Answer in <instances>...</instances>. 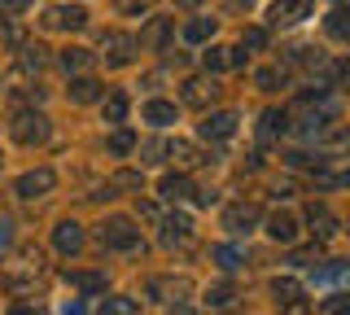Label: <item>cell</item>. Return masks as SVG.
Here are the masks:
<instances>
[{"label":"cell","mask_w":350,"mask_h":315,"mask_svg":"<svg viewBox=\"0 0 350 315\" xmlns=\"http://www.w3.org/2000/svg\"><path fill=\"white\" fill-rule=\"evenodd\" d=\"M145 293H149V298H158V302H171V298L184 302L193 293V280L189 276H153L149 285H145Z\"/></svg>","instance_id":"ba28073f"},{"label":"cell","mask_w":350,"mask_h":315,"mask_svg":"<svg viewBox=\"0 0 350 315\" xmlns=\"http://www.w3.org/2000/svg\"><path fill=\"white\" fill-rule=\"evenodd\" d=\"M315 14V0H271L267 5V23L271 27H298Z\"/></svg>","instance_id":"5b68a950"},{"label":"cell","mask_w":350,"mask_h":315,"mask_svg":"<svg viewBox=\"0 0 350 315\" xmlns=\"http://www.w3.org/2000/svg\"><path fill=\"white\" fill-rule=\"evenodd\" d=\"M271 293H276V302H293V298H302V280L298 276H276L271 280Z\"/></svg>","instance_id":"f546056e"},{"label":"cell","mask_w":350,"mask_h":315,"mask_svg":"<svg viewBox=\"0 0 350 315\" xmlns=\"http://www.w3.org/2000/svg\"><path fill=\"white\" fill-rule=\"evenodd\" d=\"M31 0H0V18H14V14H27Z\"/></svg>","instance_id":"60d3db41"},{"label":"cell","mask_w":350,"mask_h":315,"mask_svg":"<svg viewBox=\"0 0 350 315\" xmlns=\"http://www.w3.org/2000/svg\"><path fill=\"white\" fill-rule=\"evenodd\" d=\"M153 5H162V0H114V9L123 18H136V14H149Z\"/></svg>","instance_id":"74e56055"},{"label":"cell","mask_w":350,"mask_h":315,"mask_svg":"<svg viewBox=\"0 0 350 315\" xmlns=\"http://www.w3.org/2000/svg\"><path fill=\"white\" fill-rule=\"evenodd\" d=\"M136 149H140V162H162V154H167L162 140H145V145H136Z\"/></svg>","instance_id":"ab89813d"},{"label":"cell","mask_w":350,"mask_h":315,"mask_svg":"<svg viewBox=\"0 0 350 315\" xmlns=\"http://www.w3.org/2000/svg\"><path fill=\"white\" fill-rule=\"evenodd\" d=\"M53 189H57V171L53 167H36V171H27V176H18V184H14V193L22 202H40V197H49Z\"/></svg>","instance_id":"277c9868"},{"label":"cell","mask_w":350,"mask_h":315,"mask_svg":"<svg viewBox=\"0 0 350 315\" xmlns=\"http://www.w3.org/2000/svg\"><path fill=\"white\" fill-rule=\"evenodd\" d=\"M40 276H44V254H40L36 245H22L18 258H14V263H5V271H0V285H5L9 293H22V289L36 285Z\"/></svg>","instance_id":"6da1fadb"},{"label":"cell","mask_w":350,"mask_h":315,"mask_svg":"<svg viewBox=\"0 0 350 315\" xmlns=\"http://www.w3.org/2000/svg\"><path fill=\"white\" fill-rule=\"evenodd\" d=\"M254 79H258V88H262V92H276V83H284V70H276V66H267V70H258Z\"/></svg>","instance_id":"f35d334b"},{"label":"cell","mask_w":350,"mask_h":315,"mask_svg":"<svg viewBox=\"0 0 350 315\" xmlns=\"http://www.w3.org/2000/svg\"><path fill=\"white\" fill-rule=\"evenodd\" d=\"M140 118H145L149 127H171V123H180V110H175V101H145V110H140Z\"/></svg>","instance_id":"9a60e30c"},{"label":"cell","mask_w":350,"mask_h":315,"mask_svg":"<svg viewBox=\"0 0 350 315\" xmlns=\"http://www.w3.org/2000/svg\"><path fill=\"white\" fill-rule=\"evenodd\" d=\"M267 236L280 241V245H293V241H298V215H289V210L267 215Z\"/></svg>","instance_id":"4fadbf2b"},{"label":"cell","mask_w":350,"mask_h":315,"mask_svg":"<svg viewBox=\"0 0 350 315\" xmlns=\"http://www.w3.org/2000/svg\"><path fill=\"white\" fill-rule=\"evenodd\" d=\"M189 236H193L189 215H167V219H162V245H184Z\"/></svg>","instance_id":"2e32d148"},{"label":"cell","mask_w":350,"mask_h":315,"mask_svg":"<svg viewBox=\"0 0 350 315\" xmlns=\"http://www.w3.org/2000/svg\"><path fill=\"white\" fill-rule=\"evenodd\" d=\"M241 49L262 53V49H267V27H245V31H241Z\"/></svg>","instance_id":"e575fe53"},{"label":"cell","mask_w":350,"mask_h":315,"mask_svg":"<svg viewBox=\"0 0 350 315\" xmlns=\"http://www.w3.org/2000/svg\"><path fill=\"white\" fill-rule=\"evenodd\" d=\"M114 189H140V171H118Z\"/></svg>","instance_id":"7bdbcfd3"},{"label":"cell","mask_w":350,"mask_h":315,"mask_svg":"<svg viewBox=\"0 0 350 315\" xmlns=\"http://www.w3.org/2000/svg\"><path fill=\"white\" fill-rule=\"evenodd\" d=\"M258 223H262V210H258L254 202H232V206L224 210V228H228L232 236H245V232H254Z\"/></svg>","instance_id":"8992f818"},{"label":"cell","mask_w":350,"mask_h":315,"mask_svg":"<svg viewBox=\"0 0 350 315\" xmlns=\"http://www.w3.org/2000/svg\"><path fill=\"white\" fill-rule=\"evenodd\" d=\"M197 132H202V140H232L237 136V114H228V110L224 114H211Z\"/></svg>","instance_id":"5bb4252c"},{"label":"cell","mask_w":350,"mask_h":315,"mask_svg":"<svg viewBox=\"0 0 350 315\" xmlns=\"http://www.w3.org/2000/svg\"><path fill=\"white\" fill-rule=\"evenodd\" d=\"M311 232L320 236V241H328V236H337V219L324 210V206H311Z\"/></svg>","instance_id":"83f0119b"},{"label":"cell","mask_w":350,"mask_h":315,"mask_svg":"<svg viewBox=\"0 0 350 315\" xmlns=\"http://www.w3.org/2000/svg\"><path fill=\"white\" fill-rule=\"evenodd\" d=\"M88 9L83 5H53L49 14H44V27H53V31H83L88 27Z\"/></svg>","instance_id":"9c48e42d"},{"label":"cell","mask_w":350,"mask_h":315,"mask_svg":"<svg viewBox=\"0 0 350 315\" xmlns=\"http://www.w3.org/2000/svg\"><path fill=\"white\" fill-rule=\"evenodd\" d=\"M57 315H88V311H83V307H79V302H66V307H62V311H57Z\"/></svg>","instance_id":"7dc6e473"},{"label":"cell","mask_w":350,"mask_h":315,"mask_svg":"<svg viewBox=\"0 0 350 315\" xmlns=\"http://www.w3.org/2000/svg\"><path fill=\"white\" fill-rule=\"evenodd\" d=\"M136 49L140 44L127 36V31H105L101 36V57L109 61V66H127V61L136 57Z\"/></svg>","instance_id":"52a82bcc"},{"label":"cell","mask_w":350,"mask_h":315,"mask_svg":"<svg viewBox=\"0 0 350 315\" xmlns=\"http://www.w3.org/2000/svg\"><path fill=\"white\" fill-rule=\"evenodd\" d=\"M184 5H202V0H184Z\"/></svg>","instance_id":"f907efd6"},{"label":"cell","mask_w":350,"mask_h":315,"mask_svg":"<svg viewBox=\"0 0 350 315\" xmlns=\"http://www.w3.org/2000/svg\"><path fill=\"white\" fill-rule=\"evenodd\" d=\"M101 315H140L131 298H101Z\"/></svg>","instance_id":"8d00e7d4"},{"label":"cell","mask_w":350,"mask_h":315,"mask_svg":"<svg viewBox=\"0 0 350 315\" xmlns=\"http://www.w3.org/2000/svg\"><path fill=\"white\" fill-rule=\"evenodd\" d=\"M211 258H215V263L224 267V271H241V267L250 263V258H245V249H241V245H215V249H211Z\"/></svg>","instance_id":"603a6c76"},{"label":"cell","mask_w":350,"mask_h":315,"mask_svg":"<svg viewBox=\"0 0 350 315\" xmlns=\"http://www.w3.org/2000/svg\"><path fill=\"white\" fill-rule=\"evenodd\" d=\"M328 184H342V189H350V171H342V176H328Z\"/></svg>","instance_id":"c3c4849f"},{"label":"cell","mask_w":350,"mask_h":315,"mask_svg":"<svg viewBox=\"0 0 350 315\" xmlns=\"http://www.w3.org/2000/svg\"><path fill=\"white\" fill-rule=\"evenodd\" d=\"M5 315H40V307H36V302H14Z\"/></svg>","instance_id":"f6af8a7d"},{"label":"cell","mask_w":350,"mask_h":315,"mask_svg":"<svg viewBox=\"0 0 350 315\" xmlns=\"http://www.w3.org/2000/svg\"><path fill=\"white\" fill-rule=\"evenodd\" d=\"M0 167H5V158H0Z\"/></svg>","instance_id":"816d5d0a"},{"label":"cell","mask_w":350,"mask_h":315,"mask_svg":"<svg viewBox=\"0 0 350 315\" xmlns=\"http://www.w3.org/2000/svg\"><path fill=\"white\" fill-rule=\"evenodd\" d=\"M320 149L324 154H350V127H328V132L320 136Z\"/></svg>","instance_id":"cb8c5ba5"},{"label":"cell","mask_w":350,"mask_h":315,"mask_svg":"<svg viewBox=\"0 0 350 315\" xmlns=\"http://www.w3.org/2000/svg\"><path fill=\"white\" fill-rule=\"evenodd\" d=\"M49 136H53V123H49L40 110L14 114V140H18V145H44Z\"/></svg>","instance_id":"3957f363"},{"label":"cell","mask_w":350,"mask_h":315,"mask_svg":"<svg viewBox=\"0 0 350 315\" xmlns=\"http://www.w3.org/2000/svg\"><path fill=\"white\" fill-rule=\"evenodd\" d=\"M70 285L79 293H88V298H96V293H105V276H101V271H75Z\"/></svg>","instance_id":"4316f807"},{"label":"cell","mask_w":350,"mask_h":315,"mask_svg":"<svg viewBox=\"0 0 350 315\" xmlns=\"http://www.w3.org/2000/svg\"><path fill=\"white\" fill-rule=\"evenodd\" d=\"M83 223H75V219H62L57 228H53V249H57V254H66V258H75L83 249Z\"/></svg>","instance_id":"8fae6325"},{"label":"cell","mask_w":350,"mask_h":315,"mask_svg":"<svg viewBox=\"0 0 350 315\" xmlns=\"http://www.w3.org/2000/svg\"><path fill=\"white\" fill-rule=\"evenodd\" d=\"M232 302H237V289L228 285V280L215 285V289H206V307H232Z\"/></svg>","instance_id":"836d02e7"},{"label":"cell","mask_w":350,"mask_h":315,"mask_svg":"<svg viewBox=\"0 0 350 315\" xmlns=\"http://www.w3.org/2000/svg\"><path fill=\"white\" fill-rule=\"evenodd\" d=\"M127 92H109L105 96V105H101V110H105V123H123V118H127Z\"/></svg>","instance_id":"4dcf8cb0"},{"label":"cell","mask_w":350,"mask_h":315,"mask_svg":"<svg viewBox=\"0 0 350 315\" xmlns=\"http://www.w3.org/2000/svg\"><path fill=\"white\" fill-rule=\"evenodd\" d=\"M202 61H206V74H219V70H232V49H206L202 53Z\"/></svg>","instance_id":"f1b7e54d"},{"label":"cell","mask_w":350,"mask_h":315,"mask_svg":"<svg viewBox=\"0 0 350 315\" xmlns=\"http://www.w3.org/2000/svg\"><path fill=\"white\" fill-rule=\"evenodd\" d=\"M324 31H328L333 40H350V5H337L333 14L324 18Z\"/></svg>","instance_id":"d4e9b609"},{"label":"cell","mask_w":350,"mask_h":315,"mask_svg":"<svg viewBox=\"0 0 350 315\" xmlns=\"http://www.w3.org/2000/svg\"><path fill=\"white\" fill-rule=\"evenodd\" d=\"M215 96H219L215 74H193V79H184V105H193V110H206Z\"/></svg>","instance_id":"30bf717a"},{"label":"cell","mask_w":350,"mask_h":315,"mask_svg":"<svg viewBox=\"0 0 350 315\" xmlns=\"http://www.w3.org/2000/svg\"><path fill=\"white\" fill-rule=\"evenodd\" d=\"M96 241H101L105 249H118V254H136V249H140V232L131 228V219L114 215V219H105V223H101Z\"/></svg>","instance_id":"7a4b0ae2"},{"label":"cell","mask_w":350,"mask_h":315,"mask_svg":"<svg viewBox=\"0 0 350 315\" xmlns=\"http://www.w3.org/2000/svg\"><path fill=\"white\" fill-rule=\"evenodd\" d=\"M9 245H14V223H9V219H0V254H5Z\"/></svg>","instance_id":"ee69618b"},{"label":"cell","mask_w":350,"mask_h":315,"mask_svg":"<svg viewBox=\"0 0 350 315\" xmlns=\"http://www.w3.org/2000/svg\"><path fill=\"white\" fill-rule=\"evenodd\" d=\"M320 315H350V289L333 293V298H324V302H320Z\"/></svg>","instance_id":"d590c367"},{"label":"cell","mask_w":350,"mask_h":315,"mask_svg":"<svg viewBox=\"0 0 350 315\" xmlns=\"http://www.w3.org/2000/svg\"><path fill=\"white\" fill-rule=\"evenodd\" d=\"M193 193H197V189H193V180L184 176V171H171V176L158 180V197H162V202H175V206H180V202H189Z\"/></svg>","instance_id":"7c38bea8"},{"label":"cell","mask_w":350,"mask_h":315,"mask_svg":"<svg viewBox=\"0 0 350 315\" xmlns=\"http://www.w3.org/2000/svg\"><path fill=\"white\" fill-rule=\"evenodd\" d=\"M280 315H311V302H306V298H293V302H280Z\"/></svg>","instance_id":"b9f144b4"},{"label":"cell","mask_w":350,"mask_h":315,"mask_svg":"<svg viewBox=\"0 0 350 315\" xmlns=\"http://www.w3.org/2000/svg\"><path fill=\"white\" fill-rule=\"evenodd\" d=\"M167 154L175 158V167H197V162H211V158H202V149H197L193 140H171Z\"/></svg>","instance_id":"7402d4cb"},{"label":"cell","mask_w":350,"mask_h":315,"mask_svg":"<svg viewBox=\"0 0 350 315\" xmlns=\"http://www.w3.org/2000/svg\"><path fill=\"white\" fill-rule=\"evenodd\" d=\"M171 27H175L171 18H153V23L140 31V49H162L171 40Z\"/></svg>","instance_id":"d6986e66"},{"label":"cell","mask_w":350,"mask_h":315,"mask_svg":"<svg viewBox=\"0 0 350 315\" xmlns=\"http://www.w3.org/2000/svg\"><path fill=\"white\" fill-rule=\"evenodd\" d=\"M215 27H219L215 18H211V14H202V18H193V23L184 27V40H189V44H206V40L215 36Z\"/></svg>","instance_id":"484cf974"},{"label":"cell","mask_w":350,"mask_h":315,"mask_svg":"<svg viewBox=\"0 0 350 315\" xmlns=\"http://www.w3.org/2000/svg\"><path fill=\"white\" fill-rule=\"evenodd\" d=\"M140 219H149V223H158V206H153V202H140Z\"/></svg>","instance_id":"bcb514c9"},{"label":"cell","mask_w":350,"mask_h":315,"mask_svg":"<svg viewBox=\"0 0 350 315\" xmlns=\"http://www.w3.org/2000/svg\"><path fill=\"white\" fill-rule=\"evenodd\" d=\"M101 83H96V79H88V74H75V79H70V101L75 105H92V101H101Z\"/></svg>","instance_id":"ac0fdd59"},{"label":"cell","mask_w":350,"mask_h":315,"mask_svg":"<svg viewBox=\"0 0 350 315\" xmlns=\"http://www.w3.org/2000/svg\"><path fill=\"white\" fill-rule=\"evenodd\" d=\"M18 66L27 70V74H40L44 66H49V57H44V49L36 44V49H22V57H18Z\"/></svg>","instance_id":"d6a6232c"},{"label":"cell","mask_w":350,"mask_h":315,"mask_svg":"<svg viewBox=\"0 0 350 315\" xmlns=\"http://www.w3.org/2000/svg\"><path fill=\"white\" fill-rule=\"evenodd\" d=\"M57 66H62L66 74H83L88 66H92V53H88V49H79V44H70V49H62Z\"/></svg>","instance_id":"ffe728a7"},{"label":"cell","mask_w":350,"mask_h":315,"mask_svg":"<svg viewBox=\"0 0 350 315\" xmlns=\"http://www.w3.org/2000/svg\"><path fill=\"white\" fill-rule=\"evenodd\" d=\"M167 315H193V311L184 307V302H175V307H167Z\"/></svg>","instance_id":"681fc988"},{"label":"cell","mask_w":350,"mask_h":315,"mask_svg":"<svg viewBox=\"0 0 350 315\" xmlns=\"http://www.w3.org/2000/svg\"><path fill=\"white\" fill-rule=\"evenodd\" d=\"M105 149H109V154H114V158H127L131 149H136V136H131L127 127H118V132H114V136L105 140Z\"/></svg>","instance_id":"1f68e13d"},{"label":"cell","mask_w":350,"mask_h":315,"mask_svg":"<svg viewBox=\"0 0 350 315\" xmlns=\"http://www.w3.org/2000/svg\"><path fill=\"white\" fill-rule=\"evenodd\" d=\"M284 127H289V118H284L280 110H267V114L258 118V140H262V145H271V140L284 136Z\"/></svg>","instance_id":"44dd1931"},{"label":"cell","mask_w":350,"mask_h":315,"mask_svg":"<svg viewBox=\"0 0 350 315\" xmlns=\"http://www.w3.org/2000/svg\"><path fill=\"white\" fill-rule=\"evenodd\" d=\"M346 280H350V263H346V258H333V263H324V267L311 271L315 289H320V285H346Z\"/></svg>","instance_id":"e0dca14e"}]
</instances>
